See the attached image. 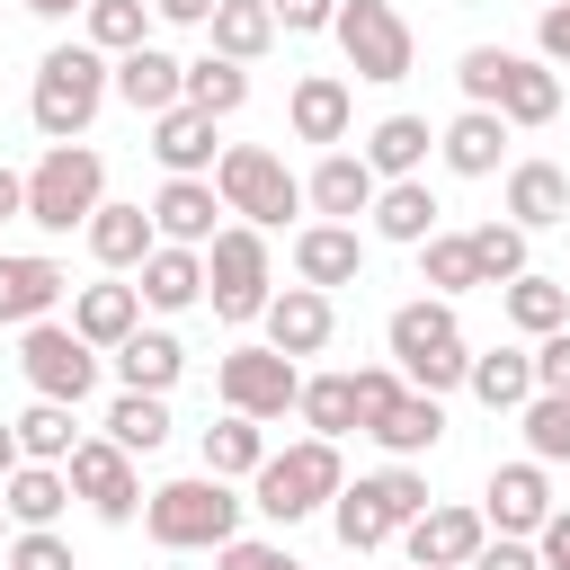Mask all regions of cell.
<instances>
[{
	"instance_id": "7c38bea8",
	"label": "cell",
	"mask_w": 570,
	"mask_h": 570,
	"mask_svg": "<svg viewBox=\"0 0 570 570\" xmlns=\"http://www.w3.org/2000/svg\"><path fill=\"white\" fill-rule=\"evenodd\" d=\"M62 472H71V499H89L98 525H134L142 517V481H134V454L116 436H80Z\"/></svg>"
},
{
	"instance_id": "5b68a950",
	"label": "cell",
	"mask_w": 570,
	"mask_h": 570,
	"mask_svg": "<svg viewBox=\"0 0 570 570\" xmlns=\"http://www.w3.org/2000/svg\"><path fill=\"white\" fill-rule=\"evenodd\" d=\"M419 508H428V481H419L410 463H383V472H356V481L330 499V525H338L347 552H383Z\"/></svg>"
},
{
	"instance_id": "9f6ffc18",
	"label": "cell",
	"mask_w": 570,
	"mask_h": 570,
	"mask_svg": "<svg viewBox=\"0 0 570 570\" xmlns=\"http://www.w3.org/2000/svg\"><path fill=\"white\" fill-rule=\"evenodd\" d=\"M0 223H27V178L0 169Z\"/></svg>"
},
{
	"instance_id": "cb8c5ba5",
	"label": "cell",
	"mask_w": 570,
	"mask_h": 570,
	"mask_svg": "<svg viewBox=\"0 0 570 570\" xmlns=\"http://www.w3.org/2000/svg\"><path fill=\"white\" fill-rule=\"evenodd\" d=\"M134 285H142V303H151V312H187V303H205V249L160 240V249L134 267Z\"/></svg>"
},
{
	"instance_id": "c3c4849f",
	"label": "cell",
	"mask_w": 570,
	"mask_h": 570,
	"mask_svg": "<svg viewBox=\"0 0 570 570\" xmlns=\"http://www.w3.org/2000/svg\"><path fill=\"white\" fill-rule=\"evenodd\" d=\"M214 570H303L285 543H258V534H232L223 552H214Z\"/></svg>"
},
{
	"instance_id": "52a82bcc",
	"label": "cell",
	"mask_w": 570,
	"mask_h": 570,
	"mask_svg": "<svg viewBox=\"0 0 570 570\" xmlns=\"http://www.w3.org/2000/svg\"><path fill=\"white\" fill-rule=\"evenodd\" d=\"M338 53H347V71L356 80H374V89H392V80H410V62H419V36H410V18L392 9V0H338Z\"/></svg>"
},
{
	"instance_id": "6f0895ef",
	"label": "cell",
	"mask_w": 570,
	"mask_h": 570,
	"mask_svg": "<svg viewBox=\"0 0 570 570\" xmlns=\"http://www.w3.org/2000/svg\"><path fill=\"white\" fill-rule=\"evenodd\" d=\"M18 463H27V454H18V419H0V481H9Z\"/></svg>"
},
{
	"instance_id": "ffe728a7",
	"label": "cell",
	"mask_w": 570,
	"mask_h": 570,
	"mask_svg": "<svg viewBox=\"0 0 570 570\" xmlns=\"http://www.w3.org/2000/svg\"><path fill=\"white\" fill-rule=\"evenodd\" d=\"M294 276L303 285H356L365 276V240H356V223H303L294 232Z\"/></svg>"
},
{
	"instance_id": "91938a15",
	"label": "cell",
	"mask_w": 570,
	"mask_h": 570,
	"mask_svg": "<svg viewBox=\"0 0 570 570\" xmlns=\"http://www.w3.org/2000/svg\"><path fill=\"white\" fill-rule=\"evenodd\" d=\"M9 525H18V517H9V499H0V543H9Z\"/></svg>"
},
{
	"instance_id": "bcb514c9",
	"label": "cell",
	"mask_w": 570,
	"mask_h": 570,
	"mask_svg": "<svg viewBox=\"0 0 570 570\" xmlns=\"http://www.w3.org/2000/svg\"><path fill=\"white\" fill-rule=\"evenodd\" d=\"M9 570H80V561H71V543L53 525H18L9 534Z\"/></svg>"
},
{
	"instance_id": "d590c367",
	"label": "cell",
	"mask_w": 570,
	"mask_h": 570,
	"mask_svg": "<svg viewBox=\"0 0 570 570\" xmlns=\"http://www.w3.org/2000/svg\"><path fill=\"white\" fill-rule=\"evenodd\" d=\"M205 36H214V53H232V62H258V53L276 45V9H267V0H214Z\"/></svg>"
},
{
	"instance_id": "d6986e66",
	"label": "cell",
	"mask_w": 570,
	"mask_h": 570,
	"mask_svg": "<svg viewBox=\"0 0 570 570\" xmlns=\"http://www.w3.org/2000/svg\"><path fill=\"white\" fill-rule=\"evenodd\" d=\"M116 98H125L134 116H160V107L187 98V62H178L169 45H134V53H116Z\"/></svg>"
},
{
	"instance_id": "db71d44e",
	"label": "cell",
	"mask_w": 570,
	"mask_h": 570,
	"mask_svg": "<svg viewBox=\"0 0 570 570\" xmlns=\"http://www.w3.org/2000/svg\"><path fill=\"white\" fill-rule=\"evenodd\" d=\"M534 552H543V570H570V508H552V517H543Z\"/></svg>"
},
{
	"instance_id": "8fae6325",
	"label": "cell",
	"mask_w": 570,
	"mask_h": 570,
	"mask_svg": "<svg viewBox=\"0 0 570 570\" xmlns=\"http://www.w3.org/2000/svg\"><path fill=\"white\" fill-rule=\"evenodd\" d=\"M214 392H223V410L285 419V410L303 401V365H294L285 347H232V356L214 365Z\"/></svg>"
},
{
	"instance_id": "11a10c76",
	"label": "cell",
	"mask_w": 570,
	"mask_h": 570,
	"mask_svg": "<svg viewBox=\"0 0 570 570\" xmlns=\"http://www.w3.org/2000/svg\"><path fill=\"white\" fill-rule=\"evenodd\" d=\"M151 18H160V27H205L214 0H151Z\"/></svg>"
},
{
	"instance_id": "be15d7a7",
	"label": "cell",
	"mask_w": 570,
	"mask_h": 570,
	"mask_svg": "<svg viewBox=\"0 0 570 570\" xmlns=\"http://www.w3.org/2000/svg\"><path fill=\"white\" fill-rule=\"evenodd\" d=\"M410 570H419V561H410Z\"/></svg>"
},
{
	"instance_id": "9a60e30c",
	"label": "cell",
	"mask_w": 570,
	"mask_h": 570,
	"mask_svg": "<svg viewBox=\"0 0 570 570\" xmlns=\"http://www.w3.org/2000/svg\"><path fill=\"white\" fill-rule=\"evenodd\" d=\"M374 160L365 151H321V169L303 178V205L321 214V223H356V214H374Z\"/></svg>"
},
{
	"instance_id": "f546056e",
	"label": "cell",
	"mask_w": 570,
	"mask_h": 570,
	"mask_svg": "<svg viewBox=\"0 0 570 570\" xmlns=\"http://www.w3.org/2000/svg\"><path fill=\"white\" fill-rule=\"evenodd\" d=\"M428 232H436V196H428V178H383V187H374V240L419 249Z\"/></svg>"
},
{
	"instance_id": "94428289",
	"label": "cell",
	"mask_w": 570,
	"mask_h": 570,
	"mask_svg": "<svg viewBox=\"0 0 570 570\" xmlns=\"http://www.w3.org/2000/svg\"><path fill=\"white\" fill-rule=\"evenodd\" d=\"M169 570H187V561H169Z\"/></svg>"
},
{
	"instance_id": "5bb4252c",
	"label": "cell",
	"mask_w": 570,
	"mask_h": 570,
	"mask_svg": "<svg viewBox=\"0 0 570 570\" xmlns=\"http://www.w3.org/2000/svg\"><path fill=\"white\" fill-rule=\"evenodd\" d=\"M481 517H490V534H543V517H552V472L525 454V463H499L490 472V490H481Z\"/></svg>"
},
{
	"instance_id": "816d5d0a",
	"label": "cell",
	"mask_w": 570,
	"mask_h": 570,
	"mask_svg": "<svg viewBox=\"0 0 570 570\" xmlns=\"http://www.w3.org/2000/svg\"><path fill=\"white\" fill-rule=\"evenodd\" d=\"M267 9H276L285 36H321V27H338V0H267Z\"/></svg>"
},
{
	"instance_id": "60d3db41",
	"label": "cell",
	"mask_w": 570,
	"mask_h": 570,
	"mask_svg": "<svg viewBox=\"0 0 570 570\" xmlns=\"http://www.w3.org/2000/svg\"><path fill=\"white\" fill-rule=\"evenodd\" d=\"M419 267H428V294H472L481 285V258H472V232H428L419 240Z\"/></svg>"
},
{
	"instance_id": "7a4b0ae2",
	"label": "cell",
	"mask_w": 570,
	"mask_h": 570,
	"mask_svg": "<svg viewBox=\"0 0 570 570\" xmlns=\"http://www.w3.org/2000/svg\"><path fill=\"white\" fill-rule=\"evenodd\" d=\"M383 347H392V365H401L419 392H454V383L472 374V338H463V321H454L445 294L401 303V312L383 321Z\"/></svg>"
},
{
	"instance_id": "7dc6e473",
	"label": "cell",
	"mask_w": 570,
	"mask_h": 570,
	"mask_svg": "<svg viewBox=\"0 0 570 570\" xmlns=\"http://www.w3.org/2000/svg\"><path fill=\"white\" fill-rule=\"evenodd\" d=\"M499 62H508V45H472V53L454 62V80H463V98H472V107H490V98H499Z\"/></svg>"
},
{
	"instance_id": "7402d4cb",
	"label": "cell",
	"mask_w": 570,
	"mask_h": 570,
	"mask_svg": "<svg viewBox=\"0 0 570 570\" xmlns=\"http://www.w3.org/2000/svg\"><path fill=\"white\" fill-rule=\"evenodd\" d=\"M151 249H160V223H151V205H98V214H89V258H98L107 276L142 267Z\"/></svg>"
},
{
	"instance_id": "b9f144b4",
	"label": "cell",
	"mask_w": 570,
	"mask_h": 570,
	"mask_svg": "<svg viewBox=\"0 0 570 570\" xmlns=\"http://www.w3.org/2000/svg\"><path fill=\"white\" fill-rule=\"evenodd\" d=\"M303 428L312 436H347L356 428V374H303Z\"/></svg>"
},
{
	"instance_id": "681fc988",
	"label": "cell",
	"mask_w": 570,
	"mask_h": 570,
	"mask_svg": "<svg viewBox=\"0 0 570 570\" xmlns=\"http://www.w3.org/2000/svg\"><path fill=\"white\" fill-rule=\"evenodd\" d=\"M534 392H570V321L534 338Z\"/></svg>"
},
{
	"instance_id": "f1b7e54d",
	"label": "cell",
	"mask_w": 570,
	"mask_h": 570,
	"mask_svg": "<svg viewBox=\"0 0 570 570\" xmlns=\"http://www.w3.org/2000/svg\"><path fill=\"white\" fill-rule=\"evenodd\" d=\"M214 214H232V205L214 196V178H169V187L151 196L160 240H187V249H205V240H214Z\"/></svg>"
},
{
	"instance_id": "680465c9",
	"label": "cell",
	"mask_w": 570,
	"mask_h": 570,
	"mask_svg": "<svg viewBox=\"0 0 570 570\" xmlns=\"http://www.w3.org/2000/svg\"><path fill=\"white\" fill-rule=\"evenodd\" d=\"M18 9H36V18H80L89 0H18Z\"/></svg>"
},
{
	"instance_id": "836d02e7",
	"label": "cell",
	"mask_w": 570,
	"mask_h": 570,
	"mask_svg": "<svg viewBox=\"0 0 570 570\" xmlns=\"http://www.w3.org/2000/svg\"><path fill=\"white\" fill-rule=\"evenodd\" d=\"M258 463H267V419H249V410H223V419L205 428V472L240 481V472H258Z\"/></svg>"
},
{
	"instance_id": "d6a6232c",
	"label": "cell",
	"mask_w": 570,
	"mask_h": 570,
	"mask_svg": "<svg viewBox=\"0 0 570 570\" xmlns=\"http://www.w3.org/2000/svg\"><path fill=\"white\" fill-rule=\"evenodd\" d=\"M116 374H125V392H169V383L187 374V347H178L169 330H134V338L116 347Z\"/></svg>"
},
{
	"instance_id": "f35d334b",
	"label": "cell",
	"mask_w": 570,
	"mask_h": 570,
	"mask_svg": "<svg viewBox=\"0 0 570 570\" xmlns=\"http://www.w3.org/2000/svg\"><path fill=\"white\" fill-rule=\"evenodd\" d=\"M240 98H249V62H232V53H196L187 62V107H205V116H240Z\"/></svg>"
},
{
	"instance_id": "e575fe53",
	"label": "cell",
	"mask_w": 570,
	"mask_h": 570,
	"mask_svg": "<svg viewBox=\"0 0 570 570\" xmlns=\"http://www.w3.org/2000/svg\"><path fill=\"white\" fill-rule=\"evenodd\" d=\"M0 499H9L18 525H53V517L71 508V472H62V463H18V472L0 481Z\"/></svg>"
},
{
	"instance_id": "4316f807",
	"label": "cell",
	"mask_w": 570,
	"mask_h": 570,
	"mask_svg": "<svg viewBox=\"0 0 570 570\" xmlns=\"http://www.w3.org/2000/svg\"><path fill=\"white\" fill-rule=\"evenodd\" d=\"M436 151H445L454 178H490L499 151H508V116H499V107H463V116L436 134Z\"/></svg>"
},
{
	"instance_id": "83f0119b",
	"label": "cell",
	"mask_w": 570,
	"mask_h": 570,
	"mask_svg": "<svg viewBox=\"0 0 570 570\" xmlns=\"http://www.w3.org/2000/svg\"><path fill=\"white\" fill-rule=\"evenodd\" d=\"M508 223H525V232L570 223V169H552V160H517V169H508Z\"/></svg>"
},
{
	"instance_id": "9c48e42d",
	"label": "cell",
	"mask_w": 570,
	"mask_h": 570,
	"mask_svg": "<svg viewBox=\"0 0 570 570\" xmlns=\"http://www.w3.org/2000/svg\"><path fill=\"white\" fill-rule=\"evenodd\" d=\"M205 303H214V321L267 312V232L258 223H232V232L205 240Z\"/></svg>"
},
{
	"instance_id": "603a6c76",
	"label": "cell",
	"mask_w": 570,
	"mask_h": 570,
	"mask_svg": "<svg viewBox=\"0 0 570 570\" xmlns=\"http://www.w3.org/2000/svg\"><path fill=\"white\" fill-rule=\"evenodd\" d=\"M490 107H499L508 125H552V116H561V80H552V62H543V53H508Z\"/></svg>"
},
{
	"instance_id": "3957f363",
	"label": "cell",
	"mask_w": 570,
	"mask_h": 570,
	"mask_svg": "<svg viewBox=\"0 0 570 570\" xmlns=\"http://www.w3.org/2000/svg\"><path fill=\"white\" fill-rule=\"evenodd\" d=\"M142 525H151L160 552H223L240 534V499H232L223 472H187V481H160L142 499Z\"/></svg>"
},
{
	"instance_id": "74e56055",
	"label": "cell",
	"mask_w": 570,
	"mask_h": 570,
	"mask_svg": "<svg viewBox=\"0 0 570 570\" xmlns=\"http://www.w3.org/2000/svg\"><path fill=\"white\" fill-rule=\"evenodd\" d=\"M107 436L125 454H160L169 445V392H116L107 401Z\"/></svg>"
},
{
	"instance_id": "484cf974",
	"label": "cell",
	"mask_w": 570,
	"mask_h": 570,
	"mask_svg": "<svg viewBox=\"0 0 570 570\" xmlns=\"http://www.w3.org/2000/svg\"><path fill=\"white\" fill-rule=\"evenodd\" d=\"M62 294H71V276H62L53 258H9V249H0V321H18V330H27V321H53Z\"/></svg>"
},
{
	"instance_id": "f6af8a7d",
	"label": "cell",
	"mask_w": 570,
	"mask_h": 570,
	"mask_svg": "<svg viewBox=\"0 0 570 570\" xmlns=\"http://www.w3.org/2000/svg\"><path fill=\"white\" fill-rule=\"evenodd\" d=\"M472 258H481V285L525 276V223H472Z\"/></svg>"
},
{
	"instance_id": "30bf717a",
	"label": "cell",
	"mask_w": 570,
	"mask_h": 570,
	"mask_svg": "<svg viewBox=\"0 0 570 570\" xmlns=\"http://www.w3.org/2000/svg\"><path fill=\"white\" fill-rule=\"evenodd\" d=\"M18 374H27V392L80 410V401L98 392V347H89L71 321H27V338H18Z\"/></svg>"
},
{
	"instance_id": "ab89813d",
	"label": "cell",
	"mask_w": 570,
	"mask_h": 570,
	"mask_svg": "<svg viewBox=\"0 0 570 570\" xmlns=\"http://www.w3.org/2000/svg\"><path fill=\"white\" fill-rule=\"evenodd\" d=\"M71 445H80V428H71V401H27L18 410V454L27 463H71Z\"/></svg>"
},
{
	"instance_id": "8992f818",
	"label": "cell",
	"mask_w": 570,
	"mask_h": 570,
	"mask_svg": "<svg viewBox=\"0 0 570 570\" xmlns=\"http://www.w3.org/2000/svg\"><path fill=\"white\" fill-rule=\"evenodd\" d=\"M98 205H107V160L89 142H53L27 169V223L36 232H89Z\"/></svg>"
},
{
	"instance_id": "e0dca14e",
	"label": "cell",
	"mask_w": 570,
	"mask_h": 570,
	"mask_svg": "<svg viewBox=\"0 0 570 570\" xmlns=\"http://www.w3.org/2000/svg\"><path fill=\"white\" fill-rule=\"evenodd\" d=\"M347 116H356V98H347V80H338V71H303V80H294V98H285L294 142H321V151H338V142H347Z\"/></svg>"
},
{
	"instance_id": "ee69618b",
	"label": "cell",
	"mask_w": 570,
	"mask_h": 570,
	"mask_svg": "<svg viewBox=\"0 0 570 570\" xmlns=\"http://www.w3.org/2000/svg\"><path fill=\"white\" fill-rule=\"evenodd\" d=\"M517 428H525V454L534 463H570V392H534L517 410Z\"/></svg>"
},
{
	"instance_id": "7bdbcfd3",
	"label": "cell",
	"mask_w": 570,
	"mask_h": 570,
	"mask_svg": "<svg viewBox=\"0 0 570 570\" xmlns=\"http://www.w3.org/2000/svg\"><path fill=\"white\" fill-rule=\"evenodd\" d=\"M80 27L98 53H134V45H151V0H89Z\"/></svg>"
},
{
	"instance_id": "8d00e7d4",
	"label": "cell",
	"mask_w": 570,
	"mask_h": 570,
	"mask_svg": "<svg viewBox=\"0 0 570 570\" xmlns=\"http://www.w3.org/2000/svg\"><path fill=\"white\" fill-rule=\"evenodd\" d=\"M499 303H508V321H517L525 338H543V330H561V321H570V285H561V276H534V267H525V276H508V285H499Z\"/></svg>"
},
{
	"instance_id": "2e32d148",
	"label": "cell",
	"mask_w": 570,
	"mask_h": 570,
	"mask_svg": "<svg viewBox=\"0 0 570 570\" xmlns=\"http://www.w3.org/2000/svg\"><path fill=\"white\" fill-rule=\"evenodd\" d=\"M258 321H267V347H285L294 365H303V356H321V347H330V330H338V312H330V294H321V285H285V294H267V312H258Z\"/></svg>"
},
{
	"instance_id": "277c9868",
	"label": "cell",
	"mask_w": 570,
	"mask_h": 570,
	"mask_svg": "<svg viewBox=\"0 0 570 570\" xmlns=\"http://www.w3.org/2000/svg\"><path fill=\"white\" fill-rule=\"evenodd\" d=\"M338 490H347L338 436H303V445H285V454H267V463L249 472V508H258V517H276V525H303V517H321Z\"/></svg>"
},
{
	"instance_id": "6da1fadb",
	"label": "cell",
	"mask_w": 570,
	"mask_h": 570,
	"mask_svg": "<svg viewBox=\"0 0 570 570\" xmlns=\"http://www.w3.org/2000/svg\"><path fill=\"white\" fill-rule=\"evenodd\" d=\"M107 89H116V53H98V45L80 36V45H53V53L36 62L27 116H36V134H45V142H80V134L98 125Z\"/></svg>"
},
{
	"instance_id": "6125c7cd",
	"label": "cell",
	"mask_w": 570,
	"mask_h": 570,
	"mask_svg": "<svg viewBox=\"0 0 570 570\" xmlns=\"http://www.w3.org/2000/svg\"><path fill=\"white\" fill-rule=\"evenodd\" d=\"M534 9H543V0H534Z\"/></svg>"
},
{
	"instance_id": "f5cc1de1",
	"label": "cell",
	"mask_w": 570,
	"mask_h": 570,
	"mask_svg": "<svg viewBox=\"0 0 570 570\" xmlns=\"http://www.w3.org/2000/svg\"><path fill=\"white\" fill-rule=\"evenodd\" d=\"M534 53L543 62H570V0H543L534 9Z\"/></svg>"
},
{
	"instance_id": "44dd1931",
	"label": "cell",
	"mask_w": 570,
	"mask_h": 570,
	"mask_svg": "<svg viewBox=\"0 0 570 570\" xmlns=\"http://www.w3.org/2000/svg\"><path fill=\"white\" fill-rule=\"evenodd\" d=\"M365 436H374L392 463H410V454H436V436H445V401L410 383L392 410H374V419H365Z\"/></svg>"
},
{
	"instance_id": "1f68e13d",
	"label": "cell",
	"mask_w": 570,
	"mask_h": 570,
	"mask_svg": "<svg viewBox=\"0 0 570 570\" xmlns=\"http://www.w3.org/2000/svg\"><path fill=\"white\" fill-rule=\"evenodd\" d=\"M428 151H436L428 116H383V125L365 134V160H374V178H419V169H428Z\"/></svg>"
},
{
	"instance_id": "ac0fdd59",
	"label": "cell",
	"mask_w": 570,
	"mask_h": 570,
	"mask_svg": "<svg viewBox=\"0 0 570 570\" xmlns=\"http://www.w3.org/2000/svg\"><path fill=\"white\" fill-rule=\"evenodd\" d=\"M214 125H223V116H205V107H187V98L160 107V116H151V160H160L169 178H205V169L223 160V151H214Z\"/></svg>"
},
{
	"instance_id": "4dcf8cb0",
	"label": "cell",
	"mask_w": 570,
	"mask_h": 570,
	"mask_svg": "<svg viewBox=\"0 0 570 570\" xmlns=\"http://www.w3.org/2000/svg\"><path fill=\"white\" fill-rule=\"evenodd\" d=\"M463 392H472L481 410H525V401H534V347H490V356H472Z\"/></svg>"
},
{
	"instance_id": "ba28073f",
	"label": "cell",
	"mask_w": 570,
	"mask_h": 570,
	"mask_svg": "<svg viewBox=\"0 0 570 570\" xmlns=\"http://www.w3.org/2000/svg\"><path fill=\"white\" fill-rule=\"evenodd\" d=\"M214 196L240 214V223H258V232H276L294 205H303V178L267 151V142H223V160H214Z\"/></svg>"
},
{
	"instance_id": "4fadbf2b",
	"label": "cell",
	"mask_w": 570,
	"mask_h": 570,
	"mask_svg": "<svg viewBox=\"0 0 570 570\" xmlns=\"http://www.w3.org/2000/svg\"><path fill=\"white\" fill-rule=\"evenodd\" d=\"M490 543V517L481 508H419L410 525H401V552L419 561V570H472V552Z\"/></svg>"
},
{
	"instance_id": "d4e9b609",
	"label": "cell",
	"mask_w": 570,
	"mask_h": 570,
	"mask_svg": "<svg viewBox=\"0 0 570 570\" xmlns=\"http://www.w3.org/2000/svg\"><path fill=\"white\" fill-rule=\"evenodd\" d=\"M71 330L116 356V347L142 330V285H80V294H71Z\"/></svg>"
},
{
	"instance_id": "f907efd6",
	"label": "cell",
	"mask_w": 570,
	"mask_h": 570,
	"mask_svg": "<svg viewBox=\"0 0 570 570\" xmlns=\"http://www.w3.org/2000/svg\"><path fill=\"white\" fill-rule=\"evenodd\" d=\"M472 570H543V552H534V534H499L472 552Z\"/></svg>"
}]
</instances>
